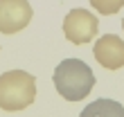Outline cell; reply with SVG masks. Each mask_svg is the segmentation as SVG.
<instances>
[{
	"mask_svg": "<svg viewBox=\"0 0 124 117\" xmlns=\"http://www.w3.org/2000/svg\"><path fill=\"white\" fill-rule=\"evenodd\" d=\"M54 88L65 101H81L88 97L93 86H95V74L84 63L81 58H63L54 70Z\"/></svg>",
	"mask_w": 124,
	"mask_h": 117,
	"instance_id": "cell-1",
	"label": "cell"
},
{
	"mask_svg": "<svg viewBox=\"0 0 124 117\" xmlns=\"http://www.w3.org/2000/svg\"><path fill=\"white\" fill-rule=\"evenodd\" d=\"M36 99V79L25 70H9L0 74V108L7 113L23 110Z\"/></svg>",
	"mask_w": 124,
	"mask_h": 117,
	"instance_id": "cell-2",
	"label": "cell"
},
{
	"mask_svg": "<svg viewBox=\"0 0 124 117\" xmlns=\"http://www.w3.org/2000/svg\"><path fill=\"white\" fill-rule=\"evenodd\" d=\"M97 32H99V20L88 9H72L63 18V34L75 45L90 43L97 36Z\"/></svg>",
	"mask_w": 124,
	"mask_h": 117,
	"instance_id": "cell-3",
	"label": "cell"
},
{
	"mask_svg": "<svg viewBox=\"0 0 124 117\" xmlns=\"http://www.w3.org/2000/svg\"><path fill=\"white\" fill-rule=\"evenodd\" d=\"M32 20V7L27 0H0V32L16 34Z\"/></svg>",
	"mask_w": 124,
	"mask_h": 117,
	"instance_id": "cell-4",
	"label": "cell"
},
{
	"mask_svg": "<svg viewBox=\"0 0 124 117\" xmlns=\"http://www.w3.org/2000/svg\"><path fill=\"white\" fill-rule=\"evenodd\" d=\"M93 54L97 63L106 70H120L124 68V41L115 34H106L97 38L93 47Z\"/></svg>",
	"mask_w": 124,
	"mask_h": 117,
	"instance_id": "cell-5",
	"label": "cell"
},
{
	"mask_svg": "<svg viewBox=\"0 0 124 117\" xmlns=\"http://www.w3.org/2000/svg\"><path fill=\"white\" fill-rule=\"evenodd\" d=\"M79 117H124V106L113 99H97L86 106Z\"/></svg>",
	"mask_w": 124,
	"mask_h": 117,
	"instance_id": "cell-6",
	"label": "cell"
},
{
	"mask_svg": "<svg viewBox=\"0 0 124 117\" xmlns=\"http://www.w3.org/2000/svg\"><path fill=\"white\" fill-rule=\"evenodd\" d=\"M90 7L97 9L99 14H104V16H111L124 7V0H90Z\"/></svg>",
	"mask_w": 124,
	"mask_h": 117,
	"instance_id": "cell-7",
	"label": "cell"
},
{
	"mask_svg": "<svg viewBox=\"0 0 124 117\" xmlns=\"http://www.w3.org/2000/svg\"><path fill=\"white\" fill-rule=\"evenodd\" d=\"M122 29H124V18H122Z\"/></svg>",
	"mask_w": 124,
	"mask_h": 117,
	"instance_id": "cell-8",
	"label": "cell"
}]
</instances>
